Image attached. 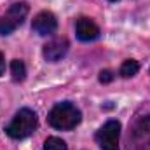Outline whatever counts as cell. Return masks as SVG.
<instances>
[{
    "label": "cell",
    "mask_w": 150,
    "mask_h": 150,
    "mask_svg": "<svg viewBox=\"0 0 150 150\" xmlns=\"http://www.w3.org/2000/svg\"><path fill=\"white\" fill-rule=\"evenodd\" d=\"M32 28H33L35 33L42 35V37L52 35V33H56V30H58V19H56V16H54L52 12L42 11V12H38L37 16L33 18Z\"/></svg>",
    "instance_id": "cell-6"
},
{
    "label": "cell",
    "mask_w": 150,
    "mask_h": 150,
    "mask_svg": "<svg viewBox=\"0 0 150 150\" xmlns=\"http://www.w3.org/2000/svg\"><path fill=\"white\" fill-rule=\"evenodd\" d=\"M28 11H30V7H28L26 2H16V4H12L7 9V12L2 16V19H0V35L7 37L16 28H19L25 23V19H26Z\"/></svg>",
    "instance_id": "cell-3"
},
{
    "label": "cell",
    "mask_w": 150,
    "mask_h": 150,
    "mask_svg": "<svg viewBox=\"0 0 150 150\" xmlns=\"http://www.w3.org/2000/svg\"><path fill=\"white\" fill-rule=\"evenodd\" d=\"M138 70H140V63H138V61H134V59H126V61L122 63L119 74H120L122 79H129V77H134V75L138 74Z\"/></svg>",
    "instance_id": "cell-10"
},
{
    "label": "cell",
    "mask_w": 150,
    "mask_h": 150,
    "mask_svg": "<svg viewBox=\"0 0 150 150\" xmlns=\"http://www.w3.org/2000/svg\"><path fill=\"white\" fill-rule=\"evenodd\" d=\"M38 126L37 113L30 108H21L12 117V120L5 126V133L12 140H25L35 133Z\"/></svg>",
    "instance_id": "cell-2"
},
{
    "label": "cell",
    "mask_w": 150,
    "mask_h": 150,
    "mask_svg": "<svg viewBox=\"0 0 150 150\" xmlns=\"http://www.w3.org/2000/svg\"><path fill=\"white\" fill-rule=\"evenodd\" d=\"M119 138H120V122L119 120L105 122L96 133V142L101 150H120Z\"/></svg>",
    "instance_id": "cell-4"
},
{
    "label": "cell",
    "mask_w": 150,
    "mask_h": 150,
    "mask_svg": "<svg viewBox=\"0 0 150 150\" xmlns=\"http://www.w3.org/2000/svg\"><path fill=\"white\" fill-rule=\"evenodd\" d=\"M110 2H117V0H110Z\"/></svg>",
    "instance_id": "cell-14"
},
{
    "label": "cell",
    "mask_w": 150,
    "mask_h": 150,
    "mask_svg": "<svg viewBox=\"0 0 150 150\" xmlns=\"http://www.w3.org/2000/svg\"><path fill=\"white\" fill-rule=\"evenodd\" d=\"M113 79H115V77H113V74L110 70H101V72H100V82H101V84H108V82H112Z\"/></svg>",
    "instance_id": "cell-12"
},
{
    "label": "cell",
    "mask_w": 150,
    "mask_h": 150,
    "mask_svg": "<svg viewBox=\"0 0 150 150\" xmlns=\"http://www.w3.org/2000/svg\"><path fill=\"white\" fill-rule=\"evenodd\" d=\"M129 150H150V115L138 120L129 133Z\"/></svg>",
    "instance_id": "cell-5"
},
{
    "label": "cell",
    "mask_w": 150,
    "mask_h": 150,
    "mask_svg": "<svg viewBox=\"0 0 150 150\" xmlns=\"http://www.w3.org/2000/svg\"><path fill=\"white\" fill-rule=\"evenodd\" d=\"M11 75L14 82H23L26 79V67L21 59H12L11 61Z\"/></svg>",
    "instance_id": "cell-9"
},
{
    "label": "cell",
    "mask_w": 150,
    "mask_h": 150,
    "mask_svg": "<svg viewBox=\"0 0 150 150\" xmlns=\"http://www.w3.org/2000/svg\"><path fill=\"white\" fill-rule=\"evenodd\" d=\"M68 47H70V44H68L67 38L65 37H56V38H52V40H49V42L44 45L42 54H44V58H45L49 63H56V61H59L61 58L67 56Z\"/></svg>",
    "instance_id": "cell-7"
},
{
    "label": "cell",
    "mask_w": 150,
    "mask_h": 150,
    "mask_svg": "<svg viewBox=\"0 0 150 150\" xmlns=\"http://www.w3.org/2000/svg\"><path fill=\"white\" fill-rule=\"evenodd\" d=\"M4 72H5V59H4V54L0 52V77L4 75Z\"/></svg>",
    "instance_id": "cell-13"
},
{
    "label": "cell",
    "mask_w": 150,
    "mask_h": 150,
    "mask_svg": "<svg viewBox=\"0 0 150 150\" xmlns=\"http://www.w3.org/2000/svg\"><path fill=\"white\" fill-rule=\"evenodd\" d=\"M47 120L49 124L54 127V129H59V131H72L75 129L80 120H82V113L80 110L75 107L74 103L70 101H61V103H56L52 107V110L47 115Z\"/></svg>",
    "instance_id": "cell-1"
},
{
    "label": "cell",
    "mask_w": 150,
    "mask_h": 150,
    "mask_svg": "<svg viewBox=\"0 0 150 150\" xmlns=\"http://www.w3.org/2000/svg\"><path fill=\"white\" fill-rule=\"evenodd\" d=\"M44 150H68L67 143L58 136H49L44 142Z\"/></svg>",
    "instance_id": "cell-11"
},
{
    "label": "cell",
    "mask_w": 150,
    "mask_h": 150,
    "mask_svg": "<svg viewBox=\"0 0 150 150\" xmlns=\"http://www.w3.org/2000/svg\"><path fill=\"white\" fill-rule=\"evenodd\" d=\"M77 38L82 42H93L100 37V26L89 18H79L75 25Z\"/></svg>",
    "instance_id": "cell-8"
}]
</instances>
